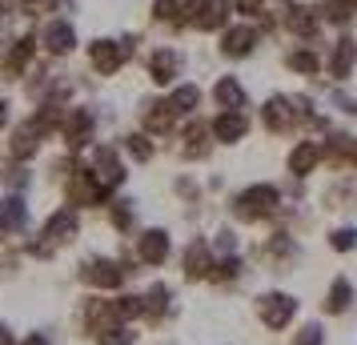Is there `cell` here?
<instances>
[{"mask_svg":"<svg viewBox=\"0 0 357 345\" xmlns=\"http://www.w3.org/2000/svg\"><path fill=\"white\" fill-rule=\"evenodd\" d=\"M73 229H77V221L68 213H56L49 221V229H45V237H52V241H65V237H73Z\"/></svg>","mask_w":357,"mask_h":345,"instance_id":"8","label":"cell"},{"mask_svg":"<svg viewBox=\"0 0 357 345\" xmlns=\"http://www.w3.org/2000/svg\"><path fill=\"white\" fill-rule=\"evenodd\" d=\"M24 345H49V342H45V337H29Z\"/></svg>","mask_w":357,"mask_h":345,"instance_id":"20","label":"cell"},{"mask_svg":"<svg viewBox=\"0 0 357 345\" xmlns=\"http://www.w3.org/2000/svg\"><path fill=\"white\" fill-rule=\"evenodd\" d=\"M293 65L301 68V72H313V68H317V61H313L309 52H297V56H293Z\"/></svg>","mask_w":357,"mask_h":345,"instance_id":"18","label":"cell"},{"mask_svg":"<svg viewBox=\"0 0 357 345\" xmlns=\"http://www.w3.org/2000/svg\"><path fill=\"white\" fill-rule=\"evenodd\" d=\"M237 205H241L245 217H261V213H269V209L277 205V193L269 189V185H261V189H249Z\"/></svg>","mask_w":357,"mask_h":345,"instance_id":"2","label":"cell"},{"mask_svg":"<svg viewBox=\"0 0 357 345\" xmlns=\"http://www.w3.org/2000/svg\"><path fill=\"white\" fill-rule=\"evenodd\" d=\"M289 109H285V100H269V105H265V121H269V125H273V129H285V125H289Z\"/></svg>","mask_w":357,"mask_h":345,"instance_id":"11","label":"cell"},{"mask_svg":"<svg viewBox=\"0 0 357 345\" xmlns=\"http://www.w3.org/2000/svg\"><path fill=\"white\" fill-rule=\"evenodd\" d=\"M173 68H177V56H173V52H161V56L153 61V77L165 84L169 77H173Z\"/></svg>","mask_w":357,"mask_h":345,"instance_id":"14","label":"cell"},{"mask_svg":"<svg viewBox=\"0 0 357 345\" xmlns=\"http://www.w3.org/2000/svg\"><path fill=\"white\" fill-rule=\"evenodd\" d=\"M213 129H217V137H221V141H237V137L245 132V116L241 113H221Z\"/></svg>","mask_w":357,"mask_h":345,"instance_id":"6","label":"cell"},{"mask_svg":"<svg viewBox=\"0 0 357 345\" xmlns=\"http://www.w3.org/2000/svg\"><path fill=\"white\" fill-rule=\"evenodd\" d=\"M93 65H97L100 72H113V68L121 65V49H116L113 40H97V45H93Z\"/></svg>","mask_w":357,"mask_h":345,"instance_id":"4","label":"cell"},{"mask_svg":"<svg viewBox=\"0 0 357 345\" xmlns=\"http://www.w3.org/2000/svg\"><path fill=\"white\" fill-rule=\"evenodd\" d=\"M317 342H321V333H317V329H301V337H297L293 345H317Z\"/></svg>","mask_w":357,"mask_h":345,"instance_id":"19","label":"cell"},{"mask_svg":"<svg viewBox=\"0 0 357 345\" xmlns=\"http://www.w3.org/2000/svg\"><path fill=\"white\" fill-rule=\"evenodd\" d=\"M20 217H24L20 201H4V205H0V225H8V229H13V225H20Z\"/></svg>","mask_w":357,"mask_h":345,"instance_id":"16","label":"cell"},{"mask_svg":"<svg viewBox=\"0 0 357 345\" xmlns=\"http://www.w3.org/2000/svg\"><path fill=\"white\" fill-rule=\"evenodd\" d=\"M261 321H269V325H285L293 317V309H297V301L285 293H269V297H261Z\"/></svg>","mask_w":357,"mask_h":345,"instance_id":"1","label":"cell"},{"mask_svg":"<svg viewBox=\"0 0 357 345\" xmlns=\"http://www.w3.org/2000/svg\"><path fill=\"white\" fill-rule=\"evenodd\" d=\"M45 40H49L52 52H68V49H73V29H68V24H52Z\"/></svg>","mask_w":357,"mask_h":345,"instance_id":"9","label":"cell"},{"mask_svg":"<svg viewBox=\"0 0 357 345\" xmlns=\"http://www.w3.org/2000/svg\"><path fill=\"white\" fill-rule=\"evenodd\" d=\"M217 100H221V105H241V84L237 81H221L217 84Z\"/></svg>","mask_w":357,"mask_h":345,"instance_id":"15","label":"cell"},{"mask_svg":"<svg viewBox=\"0 0 357 345\" xmlns=\"http://www.w3.org/2000/svg\"><path fill=\"white\" fill-rule=\"evenodd\" d=\"M345 305H349V285H345V281H337V285H333V297H329V309L341 313Z\"/></svg>","mask_w":357,"mask_h":345,"instance_id":"17","label":"cell"},{"mask_svg":"<svg viewBox=\"0 0 357 345\" xmlns=\"http://www.w3.org/2000/svg\"><path fill=\"white\" fill-rule=\"evenodd\" d=\"M84 277L93 281V285H100V289H109V285H116V281H121V269H116L113 261H93Z\"/></svg>","mask_w":357,"mask_h":345,"instance_id":"5","label":"cell"},{"mask_svg":"<svg viewBox=\"0 0 357 345\" xmlns=\"http://www.w3.org/2000/svg\"><path fill=\"white\" fill-rule=\"evenodd\" d=\"M253 29H233V33H225V52L229 56H245V52L253 49Z\"/></svg>","mask_w":357,"mask_h":345,"instance_id":"7","label":"cell"},{"mask_svg":"<svg viewBox=\"0 0 357 345\" xmlns=\"http://www.w3.org/2000/svg\"><path fill=\"white\" fill-rule=\"evenodd\" d=\"M165 253H169V237H165V233H145V237H141V257H145V261H165Z\"/></svg>","mask_w":357,"mask_h":345,"instance_id":"3","label":"cell"},{"mask_svg":"<svg viewBox=\"0 0 357 345\" xmlns=\"http://www.w3.org/2000/svg\"><path fill=\"white\" fill-rule=\"evenodd\" d=\"M189 277H205V273H209V269H205V265H209V253H205V245H193L189 249Z\"/></svg>","mask_w":357,"mask_h":345,"instance_id":"12","label":"cell"},{"mask_svg":"<svg viewBox=\"0 0 357 345\" xmlns=\"http://www.w3.org/2000/svg\"><path fill=\"white\" fill-rule=\"evenodd\" d=\"M197 100H201V93H197L193 84H185V89H177V93H173V109H177V113H189Z\"/></svg>","mask_w":357,"mask_h":345,"instance_id":"13","label":"cell"},{"mask_svg":"<svg viewBox=\"0 0 357 345\" xmlns=\"http://www.w3.org/2000/svg\"><path fill=\"white\" fill-rule=\"evenodd\" d=\"M4 116H8V105H4V100H0V125H4Z\"/></svg>","mask_w":357,"mask_h":345,"instance_id":"21","label":"cell"},{"mask_svg":"<svg viewBox=\"0 0 357 345\" xmlns=\"http://www.w3.org/2000/svg\"><path fill=\"white\" fill-rule=\"evenodd\" d=\"M313 161H317V148H313V145H297V153L289 157L293 173H309V169H313Z\"/></svg>","mask_w":357,"mask_h":345,"instance_id":"10","label":"cell"}]
</instances>
